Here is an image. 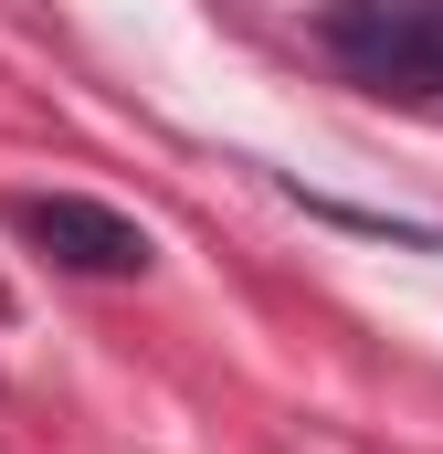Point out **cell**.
<instances>
[{"mask_svg":"<svg viewBox=\"0 0 443 454\" xmlns=\"http://www.w3.org/2000/svg\"><path fill=\"white\" fill-rule=\"evenodd\" d=\"M11 223L74 275H137L148 264V232L127 212H106V201H74V191H32V201H11Z\"/></svg>","mask_w":443,"mask_h":454,"instance_id":"obj_2","label":"cell"},{"mask_svg":"<svg viewBox=\"0 0 443 454\" xmlns=\"http://www.w3.org/2000/svg\"><path fill=\"white\" fill-rule=\"evenodd\" d=\"M328 53L380 85H443V0H338Z\"/></svg>","mask_w":443,"mask_h":454,"instance_id":"obj_1","label":"cell"}]
</instances>
